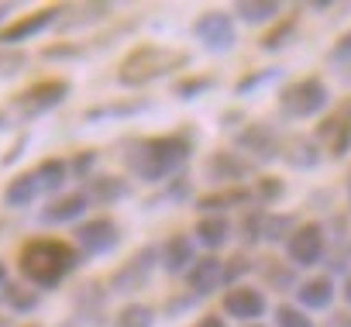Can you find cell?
<instances>
[{"mask_svg":"<svg viewBox=\"0 0 351 327\" xmlns=\"http://www.w3.org/2000/svg\"><path fill=\"white\" fill-rule=\"evenodd\" d=\"M193 141L183 134H158V138H138L124 148V166L131 176L145 183H169L180 176L190 162Z\"/></svg>","mask_w":351,"mask_h":327,"instance_id":"obj_1","label":"cell"},{"mask_svg":"<svg viewBox=\"0 0 351 327\" xmlns=\"http://www.w3.org/2000/svg\"><path fill=\"white\" fill-rule=\"evenodd\" d=\"M80 252L69 245V241H59V238H32L25 241L21 255H18V269L25 276V282L32 289H59L66 276L76 272L80 265Z\"/></svg>","mask_w":351,"mask_h":327,"instance_id":"obj_2","label":"cell"},{"mask_svg":"<svg viewBox=\"0 0 351 327\" xmlns=\"http://www.w3.org/2000/svg\"><path fill=\"white\" fill-rule=\"evenodd\" d=\"M193 62L190 52L183 49H165V45H138L131 49L121 66H117V83L128 86V90H138V86H148L169 73H180Z\"/></svg>","mask_w":351,"mask_h":327,"instance_id":"obj_3","label":"cell"},{"mask_svg":"<svg viewBox=\"0 0 351 327\" xmlns=\"http://www.w3.org/2000/svg\"><path fill=\"white\" fill-rule=\"evenodd\" d=\"M330 104V90L320 76H306V80H296L289 83L282 93H279V114L286 121H310L317 117L324 107Z\"/></svg>","mask_w":351,"mask_h":327,"instance_id":"obj_4","label":"cell"},{"mask_svg":"<svg viewBox=\"0 0 351 327\" xmlns=\"http://www.w3.org/2000/svg\"><path fill=\"white\" fill-rule=\"evenodd\" d=\"M158 269V248L155 245H141L121 269L110 272V282H107V293H121V296H131L138 289L148 286V279L155 276Z\"/></svg>","mask_w":351,"mask_h":327,"instance_id":"obj_5","label":"cell"},{"mask_svg":"<svg viewBox=\"0 0 351 327\" xmlns=\"http://www.w3.org/2000/svg\"><path fill=\"white\" fill-rule=\"evenodd\" d=\"M69 93H73L69 80H42V83H35V86H28L14 97V110H18L21 121H35V117L56 110Z\"/></svg>","mask_w":351,"mask_h":327,"instance_id":"obj_6","label":"cell"},{"mask_svg":"<svg viewBox=\"0 0 351 327\" xmlns=\"http://www.w3.org/2000/svg\"><path fill=\"white\" fill-rule=\"evenodd\" d=\"M286 255L293 269H313L327 255V228L317 221L296 224V231L286 238Z\"/></svg>","mask_w":351,"mask_h":327,"instance_id":"obj_7","label":"cell"},{"mask_svg":"<svg viewBox=\"0 0 351 327\" xmlns=\"http://www.w3.org/2000/svg\"><path fill=\"white\" fill-rule=\"evenodd\" d=\"M193 38H197L207 52H214V56L231 52L234 42H238L234 14H228V11H204V14L193 21Z\"/></svg>","mask_w":351,"mask_h":327,"instance_id":"obj_8","label":"cell"},{"mask_svg":"<svg viewBox=\"0 0 351 327\" xmlns=\"http://www.w3.org/2000/svg\"><path fill=\"white\" fill-rule=\"evenodd\" d=\"M73 241H76V252L86 255V258L110 255V252L121 245V228H117V221H110V217H90V221L76 224Z\"/></svg>","mask_w":351,"mask_h":327,"instance_id":"obj_9","label":"cell"},{"mask_svg":"<svg viewBox=\"0 0 351 327\" xmlns=\"http://www.w3.org/2000/svg\"><path fill=\"white\" fill-rule=\"evenodd\" d=\"M252 173H255V162H248L241 152H231V148H217L204 162V176L214 186H241V180Z\"/></svg>","mask_w":351,"mask_h":327,"instance_id":"obj_10","label":"cell"},{"mask_svg":"<svg viewBox=\"0 0 351 327\" xmlns=\"http://www.w3.org/2000/svg\"><path fill=\"white\" fill-rule=\"evenodd\" d=\"M62 14H66V8H42V11H32V14L18 18L14 25L0 28V49H18V45L38 38L45 28H56Z\"/></svg>","mask_w":351,"mask_h":327,"instance_id":"obj_11","label":"cell"},{"mask_svg":"<svg viewBox=\"0 0 351 327\" xmlns=\"http://www.w3.org/2000/svg\"><path fill=\"white\" fill-rule=\"evenodd\" d=\"M317 145L330 152V158H344L351 152V100H344L334 114H327L317 124Z\"/></svg>","mask_w":351,"mask_h":327,"instance_id":"obj_12","label":"cell"},{"mask_svg":"<svg viewBox=\"0 0 351 327\" xmlns=\"http://www.w3.org/2000/svg\"><path fill=\"white\" fill-rule=\"evenodd\" d=\"M234 145H238L241 152H248L255 162H272V158H279V152H282L279 131H276L272 124H265V121L245 124V128L234 134Z\"/></svg>","mask_w":351,"mask_h":327,"instance_id":"obj_13","label":"cell"},{"mask_svg":"<svg viewBox=\"0 0 351 327\" xmlns=\"http://www.w3.org/2000/svg\"><path fill=\"white\" fill-rule=\"evenodd\" d=\"M221 306H224V313H228V317L245 320V324H255L258 317H265L269 300H265V293H262V289H255V286H248V282H238V286H231V289L224 293Z\"/></svg>","mask_w":351,"mask_h":327,"instance_id":"obj_14","label":"cell"},{"mask_svg":"<svg viewBox=\"0 0 351 327\" xmlns=\"http://www.w3.org/2000/svg\"><path fill=\"white\" fill-rule=\"evenodd\" d=\"M86 210H90V197H86L83 190H76V193H62V197H56L52 204H45V207L38 210V224H45V228L73 224V221H80Z\"/></svg>","mask_w":351,"mask_h":327,"instance_id":"obj_15","label":"cell"},{"mask_svg":"<svg viewBox=\"0 0 351 327\" xmlns=\"http://www.w3.org/2000/svg\"><path fill=\"white\" fill-rule=\"evenodd\" d=\"M197 262V241L190 234H169L158 248V265L169 276H183Z\"/></svg>","mask_w":351,"mask_h":327,"instance_id":"obj_16","label":"cell"},{"mask_svg":"<svg viewBox=\"0 0 351 327\" xmlns=\"http://www.w3.org/2000/svg\"><path fill=\"white\" fill-rule=\"evenodd\" d=\"M186 286L193 296H210L224 286V258L217 255H204L186 269Z\"/></svg>","mask_w":351,"mask_h":327,"instance_id":"obj_17","label":"cell"},{"mask_svg":"<svg viewBox=\"0 0 351 327\" xmlns=\"http://www.w3.org/2000/svg\"><path fill=\"white\" fill-rule=\"evenodd\" d=\"M73 313H76L83 324H104V313H107V286H100L97 279L80 282L76 293H73Z\"/></svg>","mask_w":351,"mask_h":327,"instance_id":"obj_18","label":"cell"},{"mask_svg":"<svg viewBox=\"0 0 351 327\" xmlns=\"http://www.w3.org/2000/svg\"><path fill=\"white\" fill-rule=\"evenodd\" d=\"M279 158L286 162L289 169L310 173V169H317V166H320V145H317L313 138H306V134H293V138L282 145Z\"/></svg>","mask_w":351,"mask_h":327,"instance_id":"obj_19","label":"cell"},{"mask_svg":"<svg viewBox=\"0 0 351 327\" xmlns=\"http://www.w3.org/2000/svg\"><path fill=\"white\" fill-rule=\"evenodd\" d=\"M334 296H337V289H334V279L330 276H313V279H303L296 286V303L306 313L310 310H330Z\"/></svg>","mask_w":351,"mask_h":327,"instance_id":"obj_20","label":"cell"},{"mask_svg":"<svg viewBox=\"0 0 351 327\" xmlns=\"http://www.w3.org/2000/svg\"><path fill=\"white\" fill-rule=\"evenodd\" d=\"M128 193H131V186H128V180H121V176H110V173L86 176V197H90L93 204H100V207H110V204L124 200Z\"/></svg>","mask_w":351,"mask_h":327,"instance_id":"obj_21","label":"cell"},{"mask_svg":"<svg viewBox=\"0 0 351 327\" xmlns=\"http://www.w3.org/2000/svg\"><path fill=\"white\" fill-rule=\"evenodd\" d=\"M252 204V190H245V186H224V190H214V193H207V197H200L197 200V210H204V214H228V210H234V207H248Z\"/></svg>","mask_w":351,"mask_h":327,"instance_id":"obj_22","label":"cell"},{"mask_svg":"<svg viewBox=\"0 0 351 327\" xmlns=\"http://www.w3.org/2000/svg\"><path fill=\"white\" fill-rule=\"evenodd\" d=\"M38 197H42L38 176H35V173H18V176L8 183V190H4V207H8V210H25V207H32Z\"/></svg>","mask_w":351,"mask_h":327,"instance_id":"obj_23","label":"cell"},{"mask_svg":"<svg viewBox=\"0 0 351 327\" xmlns=\"http://www.w3.org/2000/svg\"><path fill=\"white\" fill-rule=\"evenodd\" d=\"M197 241L214 255L217 248H224L228 241H231V221L228 217H221V214H204L200 221H197Z\"/></svg>","mask_w":351,"mask_h":327,"instance_id":"obj_24","label":"cell"},{"mask_svg":"<svg viewBox=\"0 0 351 327\" xmlns=\"http://www.w3.org/2000/svg\"><path fill=\"white\" fill-rule=\"evenodd\" d=\"M279 11H282V4H276V0H238L234 4V14L245 25H272L279 18Z\"/></svg>","mask_w":351,"mask_h":327,"instance_id":"obj_25","label":"cell"},{"mask_svg":"<svg viewBox=\"0 0 351 327\" xmlns=\"http://www.w3.org/2000/svg\"><path fill=\"white\" fill-rule=\"evenodd\" d=\"M38 303H42V293H38V289H32L28 282H11V286H4V306H8V310H14L18 317L35 313V310H38Z\"/></svg>","mask_w":351,"mask_h":327,"instance_id":"obj_26","label":"cell"},{"mask_svg":"<svg viewBox=\"0 0 351 327\" xmlns=\"http://www.w3.org/2000/svg\"><path fill=\"white\" fill-rule=\"evenodd\" d=\"M110 14V4H83V8H76V11H69L66 8V14L59 18V25L56 28H62V32H76V28H83V25H97V21H104Z\"/></svg>","mask_w":351,"mask_h":327,"instance_id":"obj_27","label":"cell"},{"mask_svg":"<svg viewBox=\"0 0 351 327\" xmlns=\"http://www.w3.org/2000/svg\"><path fill=\"white\" fill-rule=\"evenodd\" d=\"M35 176H38V183H42V193H59V190L66 186V180H69V162H62V158H45L42 166L35 169Z\"/></svg>","mask_w":351,"mask_h":327,"instance_id":"obj_28","label":"cell"},{"mask_svg":"<svg viewBox=\"0 0 351 327\" xmlns=\"http://www.w3.org/2000/svg\"><path fill=\"white\" fill-rule=\"evenodd\" d=\"M258 272L265 276L269 289H279V293H286V289H293V286H296V269H293L289 262H279V258H265V262L258 265Z\"/></svg>","mask_w":351,"mask_h":327,"instance_id":"obj_29","label":"cell"},{"mask_svg":"<svg viewBox=\"0 0 351 327\" xmlns=\"http://www.w3.org/2000/svg\"><path fill=\"white\" fill-rule=\"evenodd\" d=\"M217 86V80L214 76H183V80H176L172 83V97L176 100H200L204 93H210Z\"/></svg>","mask_w":351,"mask_h":327,"instance_id":"obj_30","label":"cell"},{"mask_svg":"<svg viewBox=\"0 0 351 327\" xmlns=\"http://www.w3.org/2000/svg\"><path fill=\"white\" fill-rule=\"evenodd\" d=\"M293 231H296V217H293V214H269V210H265V217H262V241L279 245V241H286Z\"/></svg>","mask_w":351,"mask_h":327,"instance_id":"obj_31","label":"cell"},{"mask_svg":"<svg viewBox=\"0 0 351 327\" xmlns=\"http://www.w3.org/2000/svg\"><path fill=\"white\" fill-rule=\"evenodd\" d=\"M293 35H296V14H293V18H282L276 28H269V32L258 38V49H262V52H279V49H286V45L293 42Z\"/></svg>","mask_w":351,"mask_h":327,"instance_id":"obj_32","label":"cell"},{"mask_svg":"<svg viewBox=\"0 0 351 327\" xmlns=\"http://www.w3.org/2000/svg\"><path fill=\"white\" fill-rule=\"evenodd\" d=\"M114 327H155V310L148 303H128L117 310Z\"/></svg>","mask_w":351,"mask_h":327,"instance_id":"obj_33","label":"cell"},{"mask_svg":"<svg viewBox=\"0 0 351 327\" xmlns=\"http://www.w3.org/2000/svg\"><path fill=\"white\" fill-rule=\"evenodd\" d=\"M148 110V100H124V104H107V107H93L86 110V121H104V117H131Z\"/></svg>","mask_w":351,"mask_h":327,"instance_id":"obj_34","label":"cell"},{"mask_svg":"<svg viewBox=\"0 0 351 327\" xmlns=\"http://www.w3.org/2000/svg\"><path fill=\"white\" fill-rule=\"evenodd\" d=\"M282 197H286V186H282L279 176H262V180L255 183V190H252V200L262 204V210L272 207V204H279Z\"/></svg>","mask_w":351,"mask_h":327,"instance_id":"obj_35","label":"cell"},{"mask_svg":"<svg viewBox=\"0 0 351 327\" xmlns=\"http://www.w3.org/2000/svg\"><path fill=\"white\" fill-rule=\"evenodd\" d=\"M272 80H279V69H255V73H248L234 83V97H252L255 90L269 86Z\"/></svg>","mask_w":351,"mask_h":327,"instance_id":"obj_36","label":"cell"},{"mask_svg":"<svg viewBox=\"0 0 351 327\" xmlns=\"http://www.w3.org/2000/svg\"><path fill=\"white\" fill-rule=\"evenodd\" d=\"M272 320H276V327H313V317L293 303H279Z\"/></svg>","mask_w":351,"mask_h":327,"instance_id":"obj_37","label":"cell"},{"mask_svg":"<svg viewBox=\"0 0 351 327\" xmlns=\"http://www.w3.org/2000/svg\"><path fill=\"white\" fill-rule=\"evenodd\" d=\"M190 197H193V183H190L186 176H172V180L165 183V193H162L158 200L145 204V207H155V204H162V200H169V204H183V200H190Z\"/></svg>","mask_w":351,"mask_h":327,"instance_id":"obj_38","label":"cell"},{"mask_svg":"<svg viewBox=\"0 0 351 327\" xmlns=\"http://www.w3.org/2000/svg\"><path fill=\"white\" fill-rule=\"evenodd\" d=\"M28 66V56L21 49H0V80H11Z\"/></svg>","mask_w":351,"mask_h":327,"instance_id":"obj_39","label":"cell"},{"mask_svg":"<svg viewBox=\"0 0 351 327\" xmlns=\"http://www.w3.org/2000/svg\"><path fill=\"white\" fill-rule=\"evenodd\" d=\"M252 269H255V265H252V258H245V255L228 258V262H224V286H228V289L238 286V279H245Z\"/></svg>","mask_w":351,"mask_h":327,"instance_id":"obj_40","label":"cell"},{"mask_svg":"<svg viewBox=\"0 0 351 327\" xmlns=\"http://www.w3.org/2000/svg\"><path fill=\"white\" fill-rule=\"evenodd\" d=\"M262 217H265L262 207L245 214V221H241V238H245V245H258V241H262Z\"/></svg>","mask_w":351,"mask_h":327,"instance_id":"obj_41","label":"cell"},{"mask_svg":"<svg viewBox=\"0 0 351 327\" xmlns=\"http://www.w3.org/2000/svg\"><path fill=\"white\" fill-rule=\"evenodd\" d=\"M83 56H86V52H83L80 45H69V42H66V45H52V49L42 52V59H83Z\"/></svg>","mask_w":351,"mask_h":327,"instance_id":"obj_42","label":"cell"},{"mask_svg":"<svg viewBox=\"0 0 351 327\" xmlns=\"http://www.w3.org/2000/svg\"><path fill=\"white\" fill-rule=\"evenodd\" d=\"M330 62H351V32L341 35V38L334 42V49H330Z\"/></svg>","mask_w":351,"mask_h":327,"instance_id":"obj_43","label":"cell"},{"mask_svg":"<svg viewBox=\"0 0 351 327\" xmlns=\"http://www.w3.org/2000/svg\"><path fill=\"white\" fill-rule=\"evenodd\" d=\"M93 162H97V152H83V155H76V158L69 162V169H73L76 176H86Z\"/></svg>","mask_w":351,"mask_h":327,"instance_id":"obj_44","label":"cell"},{"mask_svg":"<svg viewBox=\"0 0 351 327\" xmlns=\"http://www.w3.org/2000/svg\"><path fill=\"white\" fill-rule=\"evenodd\" d=\"M197 300H200V296H193V293H186V296H172V300H169V306H165V313H169V317H176L180 310H190Z\"/></svg>","mask_w":351,"mask_h":327,"instance_id":"obj_45","label":"cell"},{"mask_svg":"<svg viewBox=\"0 0 351 327\" xmlns=\"http://www.w3.org/2000/svg\"><path fill=\"white\" fill-rule=\"evenodd\" d=\"M324 327H351V310H337L324 320Z\"/></svg>","mask_w":351,"mask_h":327,"instance_id":"obj_46","label":"cell"},{"mask_svg":"<svg viewBox=\"0 0 351 327\" xmlns=\"http://www.w3.org/2000/svg\"><path fill=\"white\" fill-rule=\"evenodd\" d=\"M193 327H228V324H224V317H217V313H207V317H200Z\"/></svg>","mask_w":351,"mask_h":327,"instance_id":"obj_47","label":"cell"},{"mask_svg":"<svg viewBox=\"0 0 351 327\" xmlns=\"http://www.w3.org/2000/svg\"><path fill=\"white\" fill-rule=\"evenodd\" d=\"M25 145H28V138H21V141H18V145L11 148V155L4 158V162H8V166H11V162H14V158H21V155H25Z\"/></svg>","mask_w":351,"mask_h":327,"instance_id":"obj_48","label":"cell"},{"mask_svg":"<svg viewBox=\"0 0 351 327\" xmlns=\"http://www.w3.org/2000/svg\"><path fill=\"white\" fill-rule=\"evenodd\" d=\"M221 121H224V128H234V124L241 121V110H228V114H224Z\"/></svg>","mask_w":351,"mask_h":327,"instance_id":"obj_49","label":"cell"},{"mask_svg":"<svg viewBox=\"0 0 351 327\" xmlns=\"http://www.w3.org/2000/svg\"><path fill=\"white\" fill-rule=\"evenodd\" d=\"M341 296H344V303H348V306H351V276H348V279H344V289H341Z\"/></svg>","mask_w":351,"mask_h":327,"instance_id":"obj_50","label":"cell"},{"mask_svg":"<svg viewBox=\"0 0 351 327\" xmlns=\"http://www.w3.org/2000/svg\"><path fill=\"white\" fill-rule=\"evenodd\" d=\"M330 4H327V0H313V4H310V11H327Z\"/></svg>","mask_w":351,"mask_h":327,"instance_id":"obj_51","label":"cell"},{"mask_svg":"<svg viewBox=\"0 0 351 327\" xmlns=\"http://www.w3.org/2000/svg\"><path fill=\"white\" fill-rule=\"evenodd\" d=\"M4 286H8V265L0 262V289H4Z\"/></svg>","mask_w":351,"mask_h":327,"instance_id":"obj_52","label":"cell"},{"mask_svg":"<svg viewBox=\"0 0 351 327\" xmlns=\"http://www.w3.org/2000/svg\"><path fill=\"white\" fill-rule=\"evenodd\" d=\"M11 11H14V4H0V21H4V18H8Z\"/></svg>","mask_w":351,"mask_h":327,"instance_id":"obj_53","label":"cell"},{"mask_svg":"<svg viewBox=\"0 0 351 327\" xmlns=\"http://www.w3.org/2000/svg\"><path fill=\"white\" fill-rule=\"evenodd\" d=\"M4 128H11V117H8L4 110H0V131H4Z\"/></svg>","mask_w":351,"mask_h":327,"instance_id":"obj_54","label":"cell"},{"mask_svg":"<svg viewBox=\"0 0 351 327\" xmlns=\"http://www.w3.org/2000/svg\"><path fill=\"white\" fill-rule=\"evenodd\" d=\"M348 204H351V173H348Z\"/></svg>","mask_w":351,"mask_h":327,"instance_id":"obj_55","label":"cell"},{"mask_svg":"<svg viewBox=\"0 0 351 327\" xmlns=\"http://www.w3.org/2000/svg\"><path fill=\"white\" fill-rule=\"evenodd\" d=\"M25 327H38V324H25Z\"/></svg>","mask_w":351,"mask_h":327,"instance_id":"obj_56","label":"cell"},{"mask_svg":"<svg viewBox=\"0 0 351 327\" xmlns=\"http://www.w3.org/2000/svg\"><path fill=\"white\" fill-rule=\"evenodd\" d=\"M348 255H351V241H348Z\"/></svg>","mask_w":351,"mask_h":327,"instance_id":"obj_57","label":"cell"},{"mask_svg":"<svg viewBox=\"0 0 351 327\" xmlns=\"http://www.w3.org/2000/svg\"><path fill=\"white\" fill-rule=\"evenodd\" d=\"M248 327H262V324H248Z\"/></svg>","mask_w":351,"mask_h":327,"instance_id":"obj_58","label":"cell"}]
</instances>
